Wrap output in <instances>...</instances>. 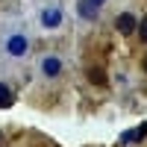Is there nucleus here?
<instances>
[{
    "instance_id": "f257e3e1",
    "label": "nucleus",
    "mask_w": 147,
    "mask_h": 147,
    "mask_svg": "<svg viewBox=\"0 0 147 147\" xmlns=\"http://www.w3.org/2000/svg\"><path fill=\"white\" fill-rule=\"evenodd\" d=\"M6 47H9V53H12V56H24V53H27V38H21V35H12Z\"/></svg>"
},
{
    "instance_id": "f03ea898",
    "label": "nucleus",
    "mask_w": 147,
    "mask_h": 147,
    "mask_svg": "<svg viewBox=\"0 0 147 147\" xmlns=\"http://www.w3.org/2000/svg\"><path fill=\"white\" fill-rule=\"evenodd\" d=\"M118 30L121 32H132V30H136V18H132V15H121L118 18Z\"/></svg>"
},
{
    "instance_id": "7ed1b4c3",
    "label": "nucleus",
    "mask_w": 147,
    "mask_h": 147,
    "mask_svg": "<svg viewBox=\"0 0 147 147\" xmlns=\"http://www.w3.org/2000/svg\"><path fill=\"white\" fill-rule=\"evenodd\" d=\"M59 68H62V62H59V59H44V74H47V77H56V74H59Z\"/></svg>"
},
{
    "instance_id": "20e7f679",
    "label": "nucleus",
    "mask_w": 147,
    "mask_h": 147,
    "mask_svg": "<svg viewBox=\"0 0 147 147\" xmlns=\"http://www.w3.org/2000/svg\"><path fill=\"white\" fill-rule=\"evenodd\" d=\"M88 80H91L94 85H106V74H103V68H88Z\"/></svg>"
},
{
    "instance_id": "39448f33",
    "label": "nucleus",
    "mask_w": 147,
    "mask_h": 147,
    "mask_svg": "<svg viewBox=\"0 0 147 147\" xmlns=\"http://www.w3.org/2000/svg\"><path fill=\"white\" fill-rule=\"evenodd\" d=\"M12 100H15V97H12V91L6 88L3 82H0V109H6V106H12Z\"/></svg>"
},
{
    "instance_id": "423d86ee",
    "label": "nucleus",
    "mask_w": 147,
    "mask_h": 147,
    "mask_svg": "<svg viewBox=\"0 0 147 147\" xmlns=\"http://www.w3.org/2000/svg\"><path fill=\"white\" fill-rule=\"evenodd\" d=\"M62 21V15L53 9V12H44V27H56V24Z\"/></svg>"
},
{
    "instance_id": "0eeeda50",
    "label": "nucleus",
    "mask_w": 147,
    "mask_h": 147,
    "mask_svg": "<svg viewBox=\"0 0 147 147\" xmlns=\"http://www.w3.org/2000/svg\"><path fill=\"white\" fill-rule=\"evenodd\" d=\"M80 12H82V15H85V18H91V15H97V6H91V3H88V0H85V3L80 6Z\"/></svg>"
},
{
    "instance_id": "6e6552de",
    "label": "nucleus",
    "mask_w": 147,
    "mask_h": 147,
    "mask_svg": "<svg viewBox=\"0 0 147 147\" xmlns=\"http://www.w3.org/2000/svg\"><path fill=\"white\" fill-rule=\"evenodd\" d=\"M138 35H141V41L147 44V18H144V21L138 24Z\"/></svg>"
},
{
    "instance_id": "1a4fd4ad",
    "label": "nucleus",
    "mask_w": 147,
    "mask_h": 147,
    "mask_svg": "<svg viewBox=\"0 0 147 147\" xmlns=\"http://www.w3.org/2000/svg\"><path fill=\"white\" fill-rule=\"evenodd\" d=\"M144 71H147V56H144Z\"/></svg>"
},
{
    "instance_id": "9d476101",
    "label": "nucleus",
    "mask_w": 147,
    "mask_h": 147,
    "mask_svg": "<svg viewBox=\"0 0 147 147\" xmlns=\"http://www.w3.org/2000/svg\"><path fill=\"white\" fill-rule=\"evenodd\" d=\"M0 144H3V132H0Z\"/></svg>"
},
{
    "instance_id": "9b49d317",
    "label": "nucleus",
    "mask_w": 147,
    "mask_h": 147,
    "mask_svg": "<svg viewBox=\"0 0 147 147\" xmlns=\"http://www.w3.org/2000/svg\"><path fill=\"white\" fill-rule=\"evenodd\" d=\"M94 3H103V0H94Z\"/></svg>"
}]
</instances>
